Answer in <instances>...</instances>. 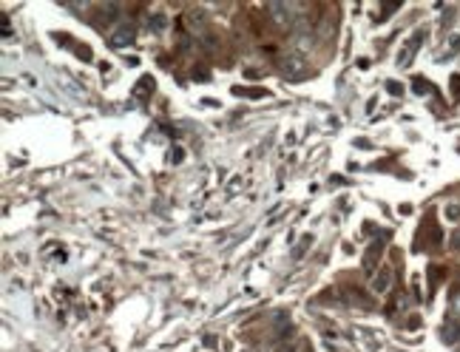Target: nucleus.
<instances>
[{"mask_svg": "<svg viewBox=\"0 0 460 352\" xmlns=\"http://www.w3.org/2000/svg\"><path fill=\"white\" fill-rule=\"evenodd\" d=\"M293 9H295V6H290V3H270V6H267V12L273 15V20L279 23V26H284V23H290V15H293Z\"/></svg>", "mask_w": 460, "mask_h": 352, "instance_id": "nucleus-3", "label": "nucleus"}, {"mask_svg": "<svg viewBox=\"0 0 460 352\" xmlns=\"http://www.w3.org/2000/svg\"><path fill=\"white\" fill-rule=\"evenodd\" d=\"M381 253H384V245H381V242H372L369 250H367V256H364V267H372L375 259H381Z\"/></svg>", "mask_w": 460, "mask_h": 352, "instance_id": "nucleus-6", "label": "nucleus"}, {"mask_svg": "<svg viewBox=\"0 0 460 352\" xmlns=\"http://www.w3.org/2000/svg\"><path fill=\"white\" fill-rule=\"evenodd\" d=\"M387 88H389V94H392V97H398V94L403 91V86H401V83H395V80H389Z\"/></svg>", "mask_w": 460, "mask_h": 352, "instance_id": "nucleus-13", "label": "nucleus"}, {"mask_svg": "<svg viewBox=\"0 0 460 352\" xmlns=\"http://www.w3.org/2000/svg\"><path fill=\"white\" fill-rule=\"evenodd\" d=\"M412 86H415V94H429L432 91V86L426 83V80H420V77H415V83H412Z\"/></svg>", "mask_w": 460, "mask_h": 352, "instance_id": "nucleus-12", "label": "nucleus"}, {"mask_svg": "<svg viewBox=\"0 0 460 352\" xmlns=\"http://www.w3.org/2000/svg\"><path fill=\"white\" fill-rule=\"evenodd\" d=\"M457 335H460L457 327H443V341H446V344H454V341H457Z\"/></svg>", "mask_w": 460, "mask_h": 352, "instance_id": "nucleus-10", "label": "nucleus"}, {"mask_svg": "<svg viewBox=\"0 0 460 352\" xmlns=\"http://www.w3.org/2000/svg\"><path fill=\"white\" fill-rule=\"evenodd\" d=\"M310 245H313V236H304V239H301V245H298V247L293 250V256H295V259H301V256H304V250H307Z\"/></svg>", "mask_w": 460, "mask_h": 352, "instance_id": "nucleus-11", "label": "nucleus"}, {"mask_svg": "<svg viewBox=\"0 0 460 352\" xmlns=\"http://www.w3.org/2000/svg\"><path fill=\"white\" fill-rule=\"evenodd\" d=\"M452 86H454V97H460V77H452Z\"/></svg>", "mask_w": 460, "mask_h": 352, "instance_id": "nucleus-15", "label": "nucleus"}, {"mask_svg": "<svg viewBox=\"0 0 460 352\" xmlns=\"http://www.w3.org/2000/svg\"><path fill=\"white\" fill-rule=\"evenodd\" d=\"M281 74H284V77H290V80H298V77H304V74H307V68H304V63L298 57H290V60H284V63H281Z\"/></svg>", "mask_w": 460, "mask_h": 352, "instance_id": "nucleus-2", "label": "nucleus"}, {"mask_svg": "<svg viewBox=\"0 0 460 352\" xmlns=\"http://www.w3.org/2000/svg\"><path fill=\"white\" fill-rule=\"evenodd\" d=\"M443 216L449 219V222H460V202H449L443 208Z\"/></svg>", "mask_w": 460, "mask_h": 352, "instance_id": "nucleus-7", "label": "nucleus"}, {"mask_svg": "<svg viewBox=\"0 0 460 352\" xmlns=\"http://www.w3.org/2000/svg\"><path fill=\"white\" fill-rule=\"evenodd\" d=\"M295 49H298V51L313 49V37H310V34H298V37H295Z\"/></svg>", "mask_w": 460, "mask_h": 352, "instance_id": "nucleus-8", "label": "nucleus"}, {"mask_svg": "<svg viewBox=\"0 0 460 352\" xmlns=\"http://www.w3.org/2000/svg\"><path fill=\"white\" fill-rule=\"evenodd\" d=\"M424 37H426V29H417L415 34L406 40V46L398 51V65H401V68L412 65V57H415V51H417V46H420V40H424Z\"/></svg>", "mask_w": 460, "mask_h": 352, "instance_id": "nucleus-1", "label": "nucleus"}, {"mask_svg": "<svg viewBox=\"0 0 460 352\" xmlns=\"http://www.w3.org/2000/svg\"><path fill=\"white\" fill-rule=\"evenodd\" d=\"M449 312H452L454 321H460V293L452 295V301H449Z\"/></svg>", "mask_w": 460, "mask_h": 352, "instance_id": "nucleus-9", "label": "nucleus"}, {"mask_svg": "<svg viewBox=\"0 0 460 352\" xmlns=\"http://www.w3.org/2000/svg\"><path fill=\"white\" fill-rule=\"evenodd\" d=\"M392 287V270L389 267H384V270H378V276L372 279V293H387V290Z\"/></svg>", "mask_w": 460, "mask_h": 352, "instance_id": "nucleus-4", "label": "nucleus"}, {"mask_svg": "<svg viewBox=\"0 0 460 352\" xmlns=\"http://www.w3.org/2000/svg\"><path fill=\"white\" fill-rule=\"evenodd\" d=\"M168 157H171V162H182V157H185V153H182V148H173Z\"/></svg>", "mask_w": 460, "mask_h": 352, "instance_id": "nucleus-14", "label": "nucleus"}, {"mask_svg": "<svg viewBox=\"0 0 460 352\" xmlns=\"http://www.w3.org/2000/svg\"><path fill=\"white\" fill-rule=\"evenodd\" d=\"M398 9V3H387V6H384V15H389V12H395Z\"/></svg>", "mask_w": 460, "mask_h": 352, "instance_id": "nucleus-17", "label": "nucleus"}, {"mask_svg": "<svg viewBox=\"0 0 460 352\" xmlns=\"http://www.w3.org/2000/svg\"><path fill=\"white\" fill-rule=\"evenodd\" d=\"M452 247H454V250H460V230L452 236Z\"/></svg>", "mask_w": 460, "mask_h": 352, "instance_id": "nucleus-16", "label": "nucleus"}, {"mask_svg": "<svg viewBox=\"0 0 460 352\" xmlns=\"http://www.w3.org/2000/svg\"><path fill=\"white\" fill-rule=\"evenodd\" d=\"M131 40H134V29H131V26H123V29H117L114 34H111V46H114V49H125Z\"/></svg>", "mask_w": 460, "mask_h": 352, "instance_id": "nucleus-5", "label": "nucleus"}]
</instances>
